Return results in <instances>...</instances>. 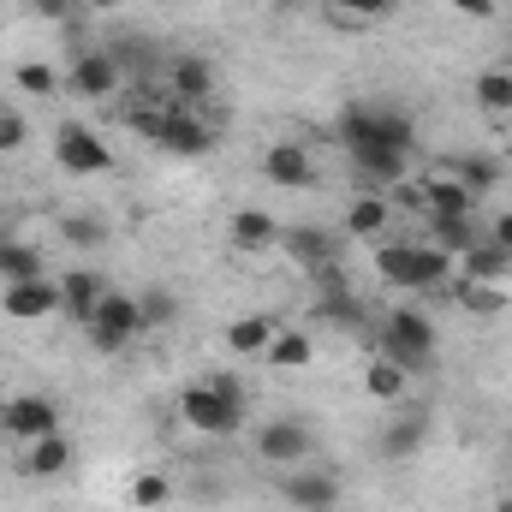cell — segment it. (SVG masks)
Wrapping results in <instances>:
<instances>
[{
    "label": "cell",
    "instance_id": "cell-1",
    "mask_svg": "<svg viewBox=\"0 0 512 512\" xmlns=\"http://www.w3.org/2000/svg\"><path fill=\"white\" fill-rule=\"evenodd\" d=\"M376 274L399 292H435L453 280V256L441 245H382L376 251Z\"/></svg>",
    "mask_w": 512,
    "mask_h": 512
},
{
    "label": "cell",
    "instance_id": "cell-2",
    "mask_svg": "<svg viewBox=\"0 0 512 512\" xmlns=\"http://www.w3.org/2000/svg\"><path fill=\"white\" fill-rule=\"evenodd\" d=\"M376 352L393 358L405 376H429V370H435V322H429L423 310L399 304V310L382 322V346H376Z\"/></svg>",
    "mask_w": 512,
    "mask_h": 512
},
{
    "label": "cell",
    "instance_id": "cell-3",
    "mask_svg": "<svg viewBox=\"0 0 512 512\" xmlns=\"http://www.w3.org/2000/svg\"><path fill=\"white\" fill-rule=\"evenodd\" d=\"M334 131H340V143H346V149L387 143V149H405V155H411V143H417L411 120H405L399 108H376V102H346V108H340V120H334Z\"/></svg>",
    "mask_w": 512,
    "mask_h": 512
},
{
    "label": "cell",
    "instance_id": "cell-4",
    "mask_svg": "<svg viewBox=\"0 0 512 512\" xmlns=\"http://www.w3.org/2000/svg\"><path fill=\"white\" fill-rule=\"evenodd\" d=\"M179 417H185L197 435H239V423H245V399H227V393H215L209 382H197V387L179 393Z\"/></svg>",
    "mask_w": 512,
    "mask_h": 512
},
{
    "label": "cell",
    "instance_id": "cell-5",
    "mask_svg": "<svg viewBox=\"0 0 512 512\" xmlns=\"http://www.w3.org/2000/svg\"><path fill=\"white\" fill-rule=\"evenodd\" d=\"M54 161H60L72 179H90V173H108V167H114V149H108L90 126L66 120V126L54 131Z\"/></svg>",
    "mask_w": 512,
    "mask_h": 512
},
{
    "label": "cell",
    "instance_id": "cell-6",
    "mask_svg": "<svg viewBox=\"0 0 512 512\" xmlns=\"http://www.w3.org/2000/svg\"><path fill=\"white\" fill-rule=\"evenodd\" d=\"M137 328H143L137 298L108 286V298L96 304V316H90V328H84V334H90V346H96V352H126V340L137 334Z\"/></svg>",
    "mask_w": 512,
    "mask_h": 512
},
{
    "label": "cell",
    "instance_id": "cell-7",
    "mask_svg": "<svg viewBox=\"0 0 512 512\" xmlns=\"http://www.w3.org/2000/svg\"><path fill=\"white\" fill-rule=\"evenodd\" d=\"M256 453H262L268 465H304V459L316 453V429L298 423V417H274V423L256 429Z\"/></svg>",
    "mask_w": 512,
    "mask_h": 512
},
{
    "label": "cell",
    "instance_id": "cell-8",
    "mask_svg": "<svg viewBox=\"0 0 512 512\" xmlns=\"http://www.w3.org/2000/svg\"><path fill=\"white\" fill-rule=\"evenodd\" d=\"M155 149H161V155H209V149H215V131L203 126L197 108L173 102V114L161 120V131H155Z\"/></svg>",
    "mask_w": 512,
    "mask_h": 512
},
{
    "label": "cell",
    "instance_id": "cell-9",
    "mask_svg": "<svg viewBox=\"0 0 512 512\" xmlns=\"http://www.w3.org/2000/svg\"><path fill=\"white\" fill-rule=\"evenodd\" d=\"M0 429L18 435V441H42V435L60 429V411H54V399H42V393H18V399L0 405Z\"/></svg>",
    "mask_w": 512,
    "mask_h": 512
},
{
    "label": "cell",
    "instance_id": "cell-10",
    "mask_svg": "<svg viewBox=\"0 0 512 512\" xmlns=\"http://www.w3.org/2000/svg\"><path fill=\"white\" fill-rule=\"evenodd\" d=\"M167 96L185 102V108H209L215 96V66L203 54H173L167 60Z\"/></svg>",
    "mask_w": 512,
    "mask_h": 512
},
{
    "label": "cell",
    "instance_id": "cell-11",
    "mask_svg": "<svg viewBox=\"0 0 512 512\" xmlns=\"http://www.w3.org/2000/svg\"><path fill=\"white\" fill-rule=\"evenodd\" d=\"M120 60L114 54H78L72 66H66V84L84 96V102H102V96H120Z\"/></svg>",
    "mask_w": 512,
    "mask_h": 512
},
{
    "label": "cell",
    "instance_id": "cell-12",
    "mask_svg": "<svg viewBox=\"0 0 512 512\" xmlns=\"http://www.w3.org/2000/svg\"><path fill=\"white\" fill-rule=\"evenodd\" d=\"M0 310L12 316V322H42V316H54L60 310V280H12L6 286V298H0Z\"/></svg>",
    "mask_w": 512,
    "mask_h": 512
},
{
    "label": "cell",
    "instance_id": "cell-13",
    "mask_svg": "<svg viewBox=\"0 0 512 512\" xmlns=\"http://www.w3.org/2000/svg\"><path fill=\"white\" fill-rule=\"evenodd\" d=\"M280 495H286V507H298V512H334L340 507V477L334 471H292L286 483H280Z\"/></svg>",
    "mask_w": 512,
    "mask_h": 512
},
{
    "label": "cell",
    "instance_id": "cell-14",
    "mask_svg": "<svg viewBox=\"0 0 512 512\" xmlns=\"http://www.w3.org/2000/svg\"><path fill=\"white\" fill-rule=\"evenodd\" d=\"M262 173H268V185H280V191H310V185H316V161H310L304 143H274V149L262 155Z\"/></svg>",
    "mask_w": 512,
    "mask_h": 512
},
{
    "label": "cell",
    "instance_id": "cell-15",
    "mask_svg": "<svg viewBox=\"0 0 512 512\" xmlns=\"http://www.w3.org/2000/svg\"><path fill=\"white\" fill-rule=\"evenodd\" d=\"M167 114H173V96H167L161 84H143V90H126V96H120V120H126L137 137H149V143H155V131H161Z\"/></svg>",
    "mask_w": 512,
    "mask_h": 512
},
{
    "label": "cell",
    "instance_id": "cell-16",
    "mask_svg": "<svg viewBox=\"0 0 512 512\" xmlns=\"http://www.w3.org/2000/svg\"><path fill=\"white\" fill-rule=\"evenodd\" d=\"M102 298H108V280H102L96 268H66V280H60V310H66L72 322L90 328V316H96Z\"/></svg>",
    "mask_w": 512,
    "mask_h": 512
},
{
    "label": "cell",
    "instance_id": "cell-17",
    "mask_svg": "<svg viewBox=\"0 0 512 512\" xmlns=\"http://www.w3.org/2000/svg\"><path fill=\"white\" fill-rule=\"evenodd\" d=\"M286 251H292L298 268H322V274H328V268L340 262V239L322 233V227H292V233H286Z\"/></svg>",
    "mask_w": 512,
    "mask_h": 512
},
{
    "label": "cell",
    "instance_id": "cell-18",
    "mask_svg": "<svg viewBox=\"0 0 512 512\" xmlns=\"http://www.w3.org/2000/svg\"><path fill=\"white\" fill-rule=\"evenodd\" d=\"M459 268H465V280H483V286H501L512 274V251L507 245H495V239H477L471 251L459 256Z\"/></svg>",
    "mask_w": 512,
    "mask_h": 512
},
{
    "label": "cell",
    "instance_id": "cell-19",
    "mask_svg": "<svg viewBox=\"0 0 512 512\" xmlns=\"http://www.w3.org/2000/svg\"><path fill=\"white\" fill-rule=\"evenodd\" d=\"M423 441H429V417H423V411H405V417H393L382 429L387 459H411V453H423Z\"/></svg>",
    "mask_w": 512,
    "mask_h": 512
},
{
    "label": "cell",
    "instance_id": "cell-20",
    "mask_svg": "<svg viewBox=\"0 0 512 512\" xmlns=\"http://www.w3.org/2000/svg\"><path fill=\"white\" fill-rule=\"evenodd\" d=\"M423 191H429V215H453V221H471V209H477V197L453 179V173H435V179H423Z\"/></svg>",
    "mask_w": 512,
    "mask_h": 512
},
{
    "label": "cell",
    "instance_id": "cell-21",
    "mask_svg": "<svg viewBox=\"0 0 512 512\" xmlns=\"http://www.w3.org/2000/svg\"><path fill=\"white\" fill-rule=\"evenodd\" d=\"M24 471H30V477H66V471H72V441H66L60 429H54V435H42V441H30Z\"/></svg>",
    "mask_w": 512,
    "mask_h": 512
},
{
    "label": "cell",
    "instance_id": "cell-22",
    "mask_svg": "<svg viewBox=\"0 0 512 512\" xmlns=\"http://www.w3.org/2000/svg\"><path fill=\"white\" fill-rule=\"evenodd\" d=\"M387 221H393V209H387V197H352V209H346V233L352 239H382Z\"/></svg>",
    "mask_w": 512,
    "mask_h": 512
},
{
    "label": "cell",
    "instance_id": "cell-23",
    "mask_svg": "<svg viewBox=\"0 0 512 512\" xmlns=\"http://www.w3.org/2000/svg\"><path fill=\"white\" fill-rule=\"evenodd\" d=\"M274 334H280V328H274L268 316H239V322L227 328V352H239V358H262V352L274 346Z\"/></svg>",
    "mask_w": 512,
    "mask_h": 512
},
{
    "label": "cell",
    "instance_id": "cell-24",
    "mask_svg": "<svg viewBox=\"0 0 512 512\" xmlns=\"http://www.w3.org/2000/svg\"><path fill=\"white\" fill-rule=\"evenodd\" d=\"M227 233H233V245H239V251H262V245H274V239H280V227H274L262 209H233Z\"/></svg>",
    "mask_w": 512,
    "mask_h": 512
},
{
    "label": "cell",
    "instance_id": "cell-25",
    "mask_svg": "<svg viewBox=\"0 0 512 512\" xmlns=\"http://www.w3.org/2000/svg\"><path fill=\"white\" fill-rule=\"evenodd\" d=\"M0 280H42V251L36 245H18V239H0Z\"/></svg>",
    "mask_w": 512,
    "mask_h": 512
},
{
    "label": "cell",
    "instance_id": "cell-26",
    "mask_svg": "<svg viewBox=\"0 0 512 512\" xmlns=\"http://www.w3.org/2000/svg\"><path fill=\"white\" fill-rule=\"evenodd\" d=\"M364 387H370V399H393V405H399V399H405V387H411V376H405L393 358L376 352V358H370V370H364Z\"/></svg>",
    "mask_w": 512,
    "mask_h": 512
},
{
    "label": "cell",
    "instance_id": "cell-27",
    "mask_svg": "<svg viewBox=\"0 0 512 512\" xmlns=\"http://www.w3.org/2000/svg\"><path fill=\"white\" fill-rule=\"evenodd\" d=\"M447 173L471 191V197H483V191H495V179H501V167L489 161V155H459V161H447Z\"/></svg>",
    "mask_w": 512,
    "mask_h": 512
},
{
    "label": "cell",
    "instance_id": "cell-28",
    "mask_svg": "<svg viewBox=\"0 0 512 512\" xmlns=\"http://www.w3.org/2000/svg\"><path fill=\"white\" fill-rule=\"evenodd\" d=\"M447 292H453L471 316H501V310H507L501 286H483V280H447Z\"/></svg>",
    "mask_w": 512,
    "mask_h": 512
},
{
    "label": "cell",
    "instance_id": "cell-29",
    "mask_svg": "<svg viewBox=\"0 0 512 512\" xmlns=\"http://www.w3.org/2000/svg\"><path fill=\"white\" fill-rule=\"evenodd\" d=\"M262 358H268L274 370H304V364H310L316 352H310V334H298V328H286V334H274V346H268Z\"/></svg>",
    "mask_w": 512,
    "mask_h": 512
},
{
    "label": "cell",
    "instance_id": "cell-30",
    "mask_svg": "<svg viewBox=\"0 0 512 512\" xmlns=\"http://www.w3.org/2000/svg\"><path fill=\"white\" fill-rule=\"evenodd\" d=\"M477 108L483 114H512V72L507 66H489L477 78Z\"/></svg>",
    "mask_w": 512,
    "mask_h": 512
},
{
    "label": "cell",
    "instance_id": "cell-31",
    "mask_svg": "<svg viewBox=\"0 0 512 512\" xmlns=\"http://www.w3.org/2000/svg\"><path fill=\"white\" fill-rule=\"evenodd\" d=\"M429 227H435V245L447 256H465L477 245V233H471V221H453V215H429Z\"/></svg>",
    "mask_w": 512,
    "mask_h": 512
},
{
    "label": "cell",
    "instance_id": "cell-32",
    "mask_svg": "<svg viewBox=\"0 0 512 512\" xmlns=\"http://www.w3.org/2000/svg\"><path fill=\"white\" fill-rule=\"evenodd\" d=\"M387 6H393V0H328V18H334V24H358V30H364V24H376V18H382Z\"/></svg>",
    "mask_w": 512,
    "mask_h": 512
},
{
    "label": "cell",
    "instance_id": "cell-33",
    "mask_svg": "<svg viewBox=\"0 0 512 512\" xmlns=\"http://www.w3.org/2000/svg\"><path fill=\"white\" fill-rule=\"evenodd\" d=\"M167 501H173V483H167V477H155V471H143V477L131 483V507L155 512V507H167Z\"/></svg>",
    "mask_w": 512,
    "mask_h": 512
},
{
    "label": "cell",
    "instance_id": "cell-34",
    "mask_svg": "<svg viewBox=\"0 0 512 512\" xmlns=\"http://www.w3.org/2000/svg\"><path fill=\"white\" fill-rule=\"evenodd\" d=\"M387 209H399V215H429V191H423L417 179H399V185H387Z\"/></svg>",
    "mask_w": 512,
    "mask_h": 512
},
{
    "label": "cell",
    "instance_id": "cell-35",
    "mask_svg": "<svg viewBox=\"0 0 512 512\" xmlns=\"http://www.w3.org/2000/svg\"><path fill=\"white\" fill-rule=\"evenodd\" d=\"M60 239L78 245V251H96L108 233H102V221H90V215H66V221H60Z\"/></svg>",
    "mask_w": 512,
    "mask_h": 512
},
{
    "label": "cell",
    "instance_id": "cell-36",
    "mask_svg": "<svg viewBox=\"0 0 512 512\" xmlns=\"http://www.w3.org/2000/svg\"><path fill=\"white\" fill-rule=\"evenodd\" d=\"M54 84H60L54 66H42V60H24V66H18V90H24V96H54Z\"/></svg>",
    "mask_w": 512,
    "mask_h": 512
},
{
    "label": "cell",
    "instance_id": "cell-37",
    "mask_svg": "<svg viewBox=\"0 0 512 512\" xmlns=\"http://www.w3.org/2000/svg\"><path fill=\"white\" fill-rule=\"evenodd\" d=\"M173 310H179V304H173V292H143V298H137L143 328H167V322H173Z\"/></svg>",
    "mask_w": 512,
    "mask_h": 512
},
{
    "label": "cell",
    "instance_id": "cell-38",
    "mask_svg": "<svg viewBox=\"0 0 512 512\" xmlns=\"http://www.w3.org/2000/svg\"><path fill=\"white\" fill-rule=\"evenodd\" d=\"M30 6H36L42 18H54V24H66V30L90 18V6H84V0H30Z\"/></svg>",
    "mask_w": 512,
    "mask_h": 512
},
{
    "label": "cell",
    "instance_id": "cell-39",
    "mask_svg": "<svg viewBox=\"0 0 512 512\" xmlns=\"http://www.w3.org/2000/svg\"><path fill=\"white\" fill-rule=\"evenodd\" d=\"M24 137H30V126H24V114H12V108H0V155H12V149H24Z\"/></svg>",
    "mask_w": 512,
    "mask_h": 512
},
{
    "label": "cell",
    "instance_id": "cell-40",
    "mask_svg": "<svg viewBox=\"0 0 512 512\" xmlns=\"http://www.w3.org/2000/svg\"><path fill=\"white\" fill-rule=\"evenodd\" d=\"M203 382L215 387V393H227V399H245V387H239V376H221V370H215V376H203Z\"/></svg>",
    "mask_w": 512,
    "mask_h": 512
},
{
    "label": "cell",
    "instance_id": "cell-41",
    "mask_svg": "<svg viewBox=\"0 0 512 512\" xmlns=\"http://www.w3.org/2000/svg\"><path fill=\"white\" fill-rule=\"evenodd\" d=\"M489 239H495V245H507V251H512V209H501V215H495V227H489Z\"/></svg>",
    "mask_w": 512,
    "mask_h": 512
},
{
    "label": "cell",
    "instance_id": "cell-42",
    "mask_svg": "<svg viewBox=\"0 0 512 512\" xmlns=\"http://www.w3.org/2000/svg\"><path fill=\"white\" fill-rule=\"evenodd\" d=\"M465 18H495V0H453Z\"/></svg>",
    "mask_w": 512,
    "mask_h": 512
},
{
    "label": "cell",
    "instance_id": "cell-43",
    "mask_svg": "<svg viewBox=\"0 0 512 512\" xmlns=\"http://www.w3.org/2000/svg\"><path fill=\"white\" fill-rule=\"evenodd\" d=\"M90 12H120V0H84Z\"/></svg>",
    "mask_w": 512,
    "mask_h": 512
},
{
    "label": "cell",
    "instance_id": "cell-44",
    "mask_svg": "<svg viewBox=\"0 0 512 512\" xmlns=\"http://www.w3.org/2000/svg\"><path fill=\"white\" fill-rule=\"evenodd\" d=\"M495 512H512V501H501V507H495Z\"/></svg>",
    "mask_w": 512,
    "mask_h": 512
},
{
    "label": "cell",
    "instance_id": "cell-45",
    "mask_svg": "<svg viewBox=\"0 0 512 512\" xmlns=\"http://www.w3.org/2000/svg\"><path fill=\"white\" fill-rule=\"evenodd\" d=\"M507 72H512V60H507Z\"/></svg>",
    "mask_w": 512,
    "mask_h": 512
}]
</instances>
